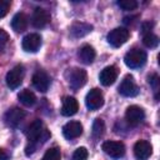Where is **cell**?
<instances>
[{
	"label": "cell",
	"mask_w": 160,
	"mask_h": 160,
	"mask_svg": "<svg viewBox=\"0 0 160 160\" xmlns=\"http://www.w3.org/2000/svg\"><path fill=\"white\" fill-rule=\"evenodd\" d=\"M25 135L29 140L28 146L25 148V154L29 156L32 152H35L36 148L41 144H44L49 138H50V132L44 128L42 121L36 119L34 120L25 130Z\"/></svg>",
	"instance_id": "6da1fadb"
},
{
	"label": "cell",
	"mask_w": 160,
	"mask_h": 160,
	"mask_svg": "<svg viewBox=\"0 0 160 160\" xmlns=\"http://www.w3.org/2000/svg\"><path fill=\"white\" fill-rule=\"evenodd\" d=\"M65 78L68 80L69 86L72 90H78L80 88H82L86 84L88 80V74L84 69L80 68H71L65 72Z\"/></svg>",
	"instance_id": "7a4b0ae2"
},
{
	"label": "cell",
	"mask_w": 160,
	"mask_h": 160,
	"mask_svg": "<svg viewBox=\"0 0 160 160\" xmlns=\"http://www.w3.org/2000/svg\"><path fill=\"white\" fill-rule=\"evenodd\" d=\"M146 59H148V55H146V52L144 50L134 48V49L129 50L125 54L124 62L130 69H138V68H141L146 62Z\"/></svg>",
	"instance_id": "3957f363"
},
{
	"label": "cell",
	"mask_w": 160,
	"mask_h": 160,
	"mask_svg": "<svg viewBox=\"0 0 160 160\" xmlns=\"http://www.w3.org/2000/svg\"><path fill=\"white\" fill-rule=\"evenodd\" d=\"M129 30L125 29V28H116L114 30H111L109 34H108V42L114 46V48H119L121 46L122 44H125L129 39Z\"/></svg>",
	"instance_id": "277c9868"
},
{
	"label": "cell",
	"mask_w": 160,
	"mask_h": 160,
	"mask_svg": "<svg viewBox=\"0 0 160 160\" xmlns=\"http://www.w3.org/2000/svg\"><path fill=\"white\" fill-rule=\"evenodd\" d=\"M101 148H102V150L106 155H109L110 158H114V159H120L125 154V146L121 141L109 140V141L102 142Z\"/></svg>",
	"instance_id": "5b68a950"
},
{
	"label": "cell",
	"mask_w": 160,
	"mask_h": 160,
	"mask_svg": "<svg viewBox=\"0 0 160 160\" xmlns=\"http://www.w3.org/2000/svg\"><path fill=\"white\" fill-rule=\"evenodd\" d=\"M22 78H24V68L21 65H16L6 74V78H5L6 85L10 89H16L22 82Z\"/></svg>",
	"instance_id": "8992f818"
},
{
	"label": "cell",
	"mask_w": 160,
	"mask_h": 160,
	"mask_svg": "<svg viewBox=\"0 0 160 160\" xmlns=\"http://www.w3.org/2000/svg\"><path fill=\"white\" fill-rule=\"evenodd\" d=\"M125 119H126V122L129 125H132V126H136L139 125L140 122H142V120L145 119V112L144 110L138 106V105H131L126 109V112H125Z\"/></svg>",
	"instance_id": "52a82bcc"
},
{
	"label": "cell",
	"mask_w": 160,
	"mask_h": 160,
	"mask_svg": "<svg viewBox=\"0 0 160 160\" xmlns=\"http://www.w3.org/2000/svg\"><path fill=\"white\" fill-rule=\"evenodd\" d=\"M119 92L122 96H126V98H132V96H136L139 94V89H138L132 76L126 75L122 79L121 84L119 85Z\"/></svg>",
	"instance_id": "ba28073f"
},
{
	"label": "cell",
	"mask_w": 160,
	"mask_h": 160,
	"mask_svg": "<svg viewBox=\"0 0 160 160\" xmlns=\"http://www.w3.org/2000/svg\"><path fill=\"white\" fill-rule=\"evenodd\" d=\"M85 104H86V108L90 109V110H96V109L101 108L102 104H104L102 92H101L99 89H91V90L86 94Z\"/></svg>",
	"instance_id": "9c48e42d"
},
{
	"label": "cell",
	"mask_w": 160,
	"mask_h": 160,
	"mask_svg": "<svg viewBox=\"0 0 160 160\" xmlns=\"http://www.w3.org/2000/svg\"><path fill=\"white\" fill-rule=\"evenodd\" d=\"M24 116H25V111L22 110V109H20V108H11V109H9L6 112H5V115H4V120H5V124L8 125V126H11V128H16L20 122H21V120L24 119Z\"/></svg>",
	"instance_id": "30bf717a"
},
{
	"label": "cell",
	"mask_w": 160,
	"mask_h": 160,
	"mask_svg": "<svg viewBox=\"0 0 160 160\" xmlns=\"http://www.w3.org/2000/svg\"><path fill=\"white\" fill-rule=\"evenodd\" d=\"M152 152V148L149 141L146 140H139L134 145V156L136 160H146L150 158Z\"/></svg>",
	"instance_id": "8fae6325"
},
{
	"label": "cell",
	"mask_w": 160,
	"mask_h": 160,
	"mask_svg": "<svg viewBox=\"0 0 160 160\" xmlns=\"http://www.w3.org/2000/svg\"><path fill=\"white\" fill-rule=\"evenodd\" d=\"M50 21V14L48 12V10L42 9V8H36L32 12V18H31V22L36 29L44 28L49 24Z\"/></svg>",
	"instance_id": "7c38bea8"
},
{
	"label": "cell",
	"mask_w": 160,
	"mask_h": 160,
	"mask_svg": "<svg viewBox=\"0 0 160 160\" xmlns=\"http://www.w3.org/2000/svg\"><path fill=\"white\" fill-rule=\"evenodd\" d=\"M22 49L28 52H36L41 45V38L39 34H28L22 39Z\"/></svg>",
	"instance_id": "4fadbf2b"
},
{
	"label": "cell",
	"mask_w": 160,
	"mask_h": 160,
	"mask_svg": "<svg viewBox=\"0 0 160 160\" xmlns=\"http://www.w3.org/2000/svg\"><path fill=\"white\" fill-rule=\"evenodd\" d=\"M32 85L36 90L45 92L49 89L50 85V78L48 76V74L42 70H38L34 75H32Z\"/></svg>",
	"instance_id": "5bb4252c"
},
{
	"label": "cell",
	"mask_w": 160,
	"mask_h": 160,
	"mask_svg": "<svg viewBox=\"0 0 160 160\" xmlns=\"http://www.w3.org/2000/svg\"><path fill=\"white\" fill-rule=\"evenodd\" d=\"M82 134V125L79 121H69L62 126V135L69 139H76Z\"/></svg>",
	"instance_id": "9a60e30c"
},
{
	"label": "cell",
	"mask_w": 160,
	"mask_h": 160,
	"mask_svg": "<svg viewBox=\"0 0 160 160\" xmlns=\"http://www.w3.org/2000/svg\"><path fill=\"white\" fill-rule=\"evenodd\" d=\"M118 78V69L112 65L110 66H106L101 70L100 75H99V79H100V82L104 85V86H110L115 82Z\"/></svg>",
	"instance_id": "2e32d148"
},
{
	"label": "cell",
	"mask_w": 160,
	"mask_h": 160,
	"mask_svg": "<svg viewBox=\"0 0 160 160\" xmlns=\"http://www.w3.org/2000/svg\"><path fill=\"white\" fill-rule=\"evenodd\" d=\"M79 110V104H78V100L72 96H66L62 100V105H61V109H60V112L61 115L64 116H72L78 112Z\"/></svg>",
	"instance_id": "e0dca14e"
},
{
	"label": "cell",
	"mask_w": 160,
	"mask_h": 160,
	"mask_svg": "<svg viewBox=\"0 0 160 160\" xmlns=\"http://www.w3.org/2000/svg\"><path fill=\"white\" fill-rule=\"evenodd\" d=\"M91 30H92V25H90V24L74 22L70 26V35H71V38L79 39V38H82V36L88 35L89 32H91Z\"/></svg>",
	"instance_id": "ac0fdd59"
},
{
	"label": "cell",
	"mask_w": 160,
	"mask_h": 160,
	"mask_svg": "<svg viewBox=\"0 0 160 160\" xmlns=\"http://www.w3.org/2000/svg\"><path fill=\"white\" fill-rule=\"evenodd\" d=\"M28 24H29V19L24 12L15 14L12 20H11V28L16 32H22L28 28Z\"/></svg>",
	"instance_id": "d6986e66"
},
{
	"label": "cell",
	"mask_w": 160,
	"mask_h": 160,
	"mask_svg": "<svg viewBox=\"0 0 160 160\" xmlns=\"http://www.w3.org/2000/svg\"><path fill=\"white\" fill-rule=\"evenodd\" d=\"M78 55H79L80 60H81L84 64H91V62L94 61L95 56H96L94 48L90 46V45H84V46H81Z\"/></svg>",
	"instance_id": "ffe728a7"
},
{
	"label": "cell",
	"mask_w": 160,
	"mask_h": 160,
	"mask_svg": "<svg viewBox=\"0 0 160 160\" xmlns=\"http://www.w3.org/2000/svg\"><path fill=\"white\" fill-rule=\"evenodd\" d=\"M18 99H19V101H20L22 105H25V106H32V105L36 102V96H35V94H34L32 91H30L29 89H25V90L20 91L19 95H18Z\"/></svg>",
	"instance_id": "44dd1931"
},
{
	"label": "cell",
	"mask_w": 160,
	"mask_h": 160,
	"mask_svg": "<svg viewBox=\"0 0 160 160\" xmlns=\"http://www.w3.org/2000/svg\"><path fill=\"white\" fill-rule=\"evenodd\" d=\"M105 131V124L101 119H95V121L92 122V136L95 139H100L104 135Z\"/></svg>",
	"instance_id": "7402d4cb"
},
{
	"label": "cell",
	"mask_w": 160,
	"mask_h": 160,
	"mask_svg": "<svg viewBox=\"0 0 160 160\" xmlns=\"http://www.w3.org/2000/svg\"><path fill=\"white\" fill-rule=\"evenodd\" d=\"M142 42L146 48H150V49H154L158 46L159 44V38L151 32H148L145 35H142Z\"/></svg>",
	"instance_id": "603a6c76"
},
{
	"label": "cell",
	"mask_w": 160,
	"mask_h": 160,
	"mask_svg": "<svg viewBox=\"0 0 160 160\" xmlns=\"http://www.w3.org/2000/svg\"><path fill=\"white\" fill-rule=\"evenodd\" d=\"M41 160H61V152L59 148H50L46 150Z\"/></svg>",
	"instance_id": "cb8c5ba5"
},
{
	"label": "cell",
	"mask_w": 160,
	"mask_h": 160,
	"mask_svg": "<svg viewBox=\"0 0 160 160\" xmlns=\"http://www.w3.org/2000/svg\"><path fill=\"white\" fill-rule=\"evenodd\" d=\"M116 4L119 8H121L122 10H126V11H131L138 8V1H135V0H119Z\"/></svg>",
	"instance_id": "d4e9b609"
},
{
	"label": "cell",
	"mask_w": 160,
	"mask_h": 160,
	"mask_svg": "<svg viewBox=\"0 0 160 160\" xmlns=\"http://www.w3.org/2000/svg\"><path fill=\"white\" fill-rule=\"evenodd\" d=\"M88 150L85 149V148H78L75 151H74V154H72V158H71V160H86L88 159Z\"/></svg>",
	"instance_id": "484cf974"
},
{
	"label": "cell",
	"mask_w": 160,
	"mask_h": 160,
	"mask_svg": "<svg viewBox=\"0 0 160 160\" xmlns=\"http://www.w3.org/2000/svg\"><path fill=\"white\" fill-rule=\"evenodd\" d=\"M11 2L9 0H0V18H4L10 10Z\"/></svg>",
	"instance_id": "4316f807"
},
{
	"label": "cell",
	"mask_w": 160,
	"mask_h": 160,
	"mask_svg": "<svg viewBox=\"0 0 160 160\" xmlns=\"http://www.w3.org/2000/svg\"><path fill=\"white\" fill-rule=\"evenodd\" d=\"M148 82H149L150 86L154 89V91L158 92V90H159V76H158L156 74L150 75V76L148 78Z\"/></svg>",
	"instance_id": "83f0119b"
},
{
	"label": "cell",
	"mask_w": 160,
	"mask_h": 160,
	"mask_svg": "<svg viewBox=\"0 0 160 160\" xmlns=\"http://www.w3.org/2000/svg\"><path fill=\"white\" fill-rule=\"evenodd\" d=\"M8 41H9V34L5 30L0 29V50H2L5 48V45L8 44Z\"/></svg>",
	"instance_id": "f1b7e54d"
},
{
	"label": "cell",
	"mask_w": 160,
	"mask_h": 160,
	"mask_svg": "<svg viewBox=\"0 0 160 160\" xmlns=\"http://www.w3.org/2000/svg\"><path fill=\"white\" fill-rule=\"evenodd\" d=\"M151 29H152V22H150V21H145V22H142V25H141V32H142V35L150 32Z\"/></svg>",
	"instance_id": "f546056e"
},
{
	"label": "cell",
	"mask_w": 160,
	"mask_h": 160,
	"mask_svg": "<svg viewBox=\"0 0 160 160\" xmlns=\"http://www.w3.org/2000/svg\"><path fill=\"white\" fill-rule=\"evenodd\" d=\"M0 160H9V156H8V154L2 150V149H0Z\"/></svg>",
	"instance_id": "4dcf8cb0"
}]
</instances>
